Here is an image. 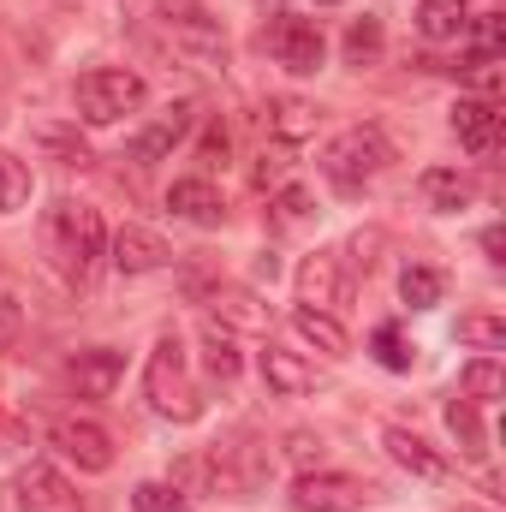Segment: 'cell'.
I'll return each mask as SVG.
<instances>
[{
	"mask_svg": "<svg viewBox=\"0 0 506 512\" xmlns=\"http://www.w3.org/2000/svg\"><path fill=\"white\" fill-rule=\"evenodd\" d=\"M465 30H471V60H501V48H506V18L501 12H483V18H471Z\"/></svg>",
	"mask_w": 506,
	"mask_h": 512,
	"instance_id": "obj_30",
	"label": "cell"
},
{
	"mask_svg": "<svg viewBox=\"0 0 506 512\" xmlns=\"http://www.w3.org/2000/svg\"><path fill=\"white\" fill-rule=\"evenodd\" d=\"M387 161H393V149H387V137L370 131V126L340 131V137L322 149V173H328V185H340V191H364Z\"/></svg>",
	"mask_w": 506,
	"mask_h": 512,
	"instance_id": "obj_5",
	"label": "cell"
},
{
	"mask_svg": "<svg viewBox=\"0 0 506 512\" xmlns=\"http://www.w3.org/2000/svg\"><path fill=\"white\" fill-rule=\"evenodd\" d=\"M131 507L137 512H191V501H185V489H173V483H137V489H131Z\"/></svg>",
	"mask_w": 506,
	"mask_h": 512,
	"instance_id": "obj_31",
	"label": "cell"
},
{
	"mask_svg": "<svg viewBox=\"0 0 506 512\" xmlns=\"http://www.w3.org/2000/svg\"><path fill=\"white\" fill-rule=\"evenodd\" d=\"M18 322H24V310H18V298H12V292H0V346H12V334H18Z\"/></svg>",
	"mask_w": 506,
	"mask_h": 512,
	"instance_id": "obj_36",
	"label": "cell"
},
{
	"mask_svg": "<svg viewBox=\"0 0 506 512\" xmlns=\"http://www.w3.org/2000/svg\"><path fill=\"white\" fill-rule=\"evenodd\" d=\"M268 48H274V60H280L286 72H316V66H322V54H328L322 24H316V18H292V12H280V18H274Z\"/></svg>",
	"mask_w": 506,
	"mask_h": 512,
	"instance_id": "obj_8",
	"label": "cell"
},
{
	"mask_svg": "<svg viewBox=\"0 0 506 512\" xmlns=\"http://www.w3.org/2000/svg\"><path fill=\"white\" fill-rule=\"evenodd\" d=\"M126 376V358L120 352H108V346H96V352H78L72 364H66V382L78 387L84 399H108L114 387Z\"/></svg>",
	"mask_w": 506,
	"mask_h": 512,
	"instance_id": "obj_13",
	"label": "cell"
},
{
	"mask_svg": "<svg viewBox=\"0 0 506 512\" xmlns=\"http://www.w3.org/2000/svg\"><path fill=\"white\" fill-rule=\"evenodd\" d=\"M143 96H149V84H143L131 66H90V72L78 78V114H84L90 126H114V120L137 114Z\"/></svg>",
	"mask_w": 506,
	"mask_h": 512,
	"instance_id": "obj_4",
	"label": "cell"
},
{
	"mask_svg": "<svg viewBox=\"0 0 506 512\" xmlns=\"http://www.w3.org/2000/svg\"><path fill=\"white\" fill-rule=\"evenodd\" d=\"M12 495H18L24 512H84V495H78L54 465H24L18 483H12Z\"/></svg>",
	"mask_w": 506,
	"mask_h": 512,
	"instance_id": "obj_10",
	"label": "cell"
},
{
	"mask_svg": "<svg viewBox=\"0 0 506 512\" xmlns=\"http://www.w3.org/2000/svg\"><path fill=\"white\" fill-rule=\"evenodd\" d=\"M286 453H292V459L310 471V465H322V435H304V429H298V435L286 441Z\"/></svg>",
	"mask_w": 506,
	"mask_h": 512,
	"instance_id": "obj_35",
	"label": "cell"
},
{
	"mask_svg": "<svg viewBox=\"0 0 506 512\" xmlns=\"http://www.w3.org/2000/svg\"><path fill=\"white\" fill-rule=\"evenodd\" d=\"M262 382L274 387V393H286V399H298V393H316V364H304L298 352L268 346L262 352Z\"/></svg>",
	"mask_w": 506,
	"mask_h": 512,
	"instance_id": "obj_18",
	"label": "cell"
},
{
	"mask_svg": "<svg viewBox=\"0 0 506 512\" xmlns=\"http://www.w3.org/2000/svg\"><path fill=\"white\" fill-rule=\"evenodd\" d=\"M48 251H54V262H60L72 280H90L96 262H102V251H108L102 215H96L90 203H54V215H48Z\"/></svg>",
	"mask_w": 506,
	"mask_h": 512,
	"instance_id": "obj_2",
	"label": "cell"
},
{
	"mask_svg": "<svg viewBox=\"0 0 506 512\" xmlns=\"http://www.w3.org/2000/svg\"><path fill=\"white\" fill-rule=\"evenodd\" d=\"M167 245L149 233V227H120L114 233V268L120 274H155V268H167Z\"/></svg>",
	"mask_w": 506,
	"mask_h": 512,
	"instance_id": "obj_15",
	"label": "cell"
},
{
	"mask_svg": "<svg viewBox=\"0 0 506 512\" xmlns=\"http://www.w3.org/2000/svg\"><path fill=\"white\" fill-rule=\"evenodd\" d=\"M292 507L298 512H358L364 507V483L358 477H346V471H304L298 483H292Z\"/></svg>",
	"mask_w": 506,
	"mask_h": 512,
	"instance_id": "obj_7",
	"label": "cell"
},
{
	"mask_svg": "<svg viewBox=\"0 0 506 512\" xmlns=\"http://www.w3.org/2000/svg\"><path fill=\"white\" fill-rule=\"evenodd\" d=\"M203 155H209V161H215V155H227V131H221V126L209 131V143H203Z\"/></svg>",
	"mask_w": 506,
	"mask_h": 512,
	"instance_id": "obj_38",
	"label": "cell"
},
{
	"mask_svg": "<svg viewBox=\"0 0 506 512\" xmlns=\"http://www.w3.org/2000/svg\"><path fill=\"white\" fill-rule=\"evenodd\" d=\"M298 298L310 310H334L340 304V256L334 251H316L304 268H298Z\"/></svg>",
	"mask_w": 506,
	"mask_h": 512,
	"instance_id": "obj_17",
	"label": "cell"
},
{
	"mask_svg": "<svg viewBox=\"0 0 506 512\" xmlns=\"http://www.w3.org/2000/svg\"><path fill=\"white\" fill-rule=\"evenodd\" d=\"M453 131H459V143H465L471 155H495V149H501V108H495L489 96H465V102L453 108Z\"/></svg>",
	"mask_w": 506,
	"mask_h": 512,
	"instance_id": "obj_11",
	"label": "cell"
},
{
	"mask_svg": "<svg viewBox=\"0 0 506 512\" xmlns=\"http://www.w3.org/2000/svg\"><path fill=\"white\" fill-rule=\"evenodd\" d=\"M161 30L173 36V48H179L191 66H203V72H221V66H227V30H221V18H209L197 0H161Z\"/></svg>",
	"mask_w": 506,
	"mask_h": 512,
	"instance_id": "obj_3",
	"label": "cell"
},
{
	"mask_svg": "<svg viewBox=\"0 0 506 512\" xmlns=\"http://www.w3.org/2000/svg\"><path fill=\"white\" fill-rule=\"evenodd\" d=\"M215 322L221 328H251V334H262L268 328V304H256L251 292H215Z\"/></svg>",
	"mask_w": 506,
	"mask_h": 512,
	"instance_id": "obj_24",
	"label": "cell"
},
{
	"mask_svg": "<svg viewBox=\"0 0 506 512\" xmlns=\"http://www.w3.org/2000/svg\"><path fill=\"white\" fill-rule=\"evenodd\" d=\"M316 120H322V108L304 102V96H274V102H268V131H274L280 143H304V137H316Z\"/></svg>",
	"mask_w": 506,
	"mask_h": 512,
	"instance_id": "obj_19",
	"label": "cell"
},
{
	"mask_svg": "<svg viewBox=\"0 0 506 512\" xmlns=\"http://www.w3.org/2000/svg\"><path fill=\"white\" fill-rule=\"evenodd\" d=\"M376 358H381V370H411V346H405V334L393 328V322H381L376 328Z\"/></svg>",
	"mask_w": 506,
	"mask_h": 512,
	"instance_id": "obj_33",
	"label": "cell"
},
{
	"mask_svg": "<svg viewBox=\"0 0 506 512\" xmlns=\"http://www.w3.org/2000/svg\"><path fill=\"white\" fill-rule=\"evenodd\" d=\"M399 292H405V304H411V310H429V304H441V292H447V274H441V268H405Z\"/></svg>",
	"mask_w": 506,
	"mask_h": 512,
	"instance_id": "obj_29",
	"label": "cell"
},
{
	"mask_svg": "<svg viewBox=\"0 0 506 512\" xmlns=\"http://www.w3.org/2000/svg\"><path fill=\"white\" fill-rule=\"evenodd\" d=\"M381 441H387L393 465H405L411 477H423V483H441V477H447V459H441V453H435L423 435H411V429H387Z\"/></svg>",
	"mask_w": 506,
	"mask_h": 512,
	"instance_id": "obj_16",
	"label": "cell"
},
{
	"mask_svg": "<svg viewBox=\"0 0 506 512\" xmlns=\"http://www.w3.org/2000/svg\"><path fill=\"white\" fill-rule=\"evenodd\" d=\"M459 387H465V399H471V405H489V399H501V393H506V376H501V364H495V358H477V364H465Z\"/></svg>",
	"mask_w": 506,
	"mask_h": 512,
	"instance_id": "obj_28",
	"label": "cell"
},
{
	"mask_svg": "<svg viewBox=\"0 0 506 512\" xmlns=\"http://www.w3.org/2000/svg\"><path fill=\"white\" fill-rule=\"evenodd\" d=\"M459 340L477 346V352H501L506 346V322H495V316H459Z\"/></svg>",
	"mask_w": 506,
	"mask_h": 512,
	"instance_id": "obj_32",
	"label": "cell"
},
{
	"mask_svg": "<svg viewBox=\"0 0 506 512\" xmlns=\"http://www.w3.org/2000/svg\"><path fill=\"white\" fill-rule=\"evenodd\" d=\"M167 209H173L179 221H191V227H221V221H227V203H221V191H215L209 179H179V185L167 191Z\"/></svg>",
	"mask_w": 506,
	"mask_h": 512,
	"instance_id": "obj_14",
	"label": "cell"
},
{
	"mask_svg": "<svg viewBox=\"0 0 506 512\" xmlns=\"http://www.w3.org/2000/svg\"><path fill=\"white\" fill-rule=\"evenodd\" d=\"M203 370H209L215 382H233V376H239V346H233V334H227L215 316L203 322Z\"/></svg>",
	"mask_w": 506,
	"mask_h": 512,
	"instance_id": "obj_23",
	"label": "cell"
},
{
	"mask_svg": "<svg viewBox=\"0 0 506 512\" xmlns=\"http://www.w3.org/2000/svg\"><path fill=\"white\" fill-rule=\"evenodd\" d=\"M143 399H149L155 417H167V423H197V417H203V393L185 376V346H179V334H161V340H155L149 370H143Z\"/></svg>",
	"mask_w": 506,
	"mask_h": 512,
	"instance_id": "obj_1",
	"label": "cell"
},
{
	"mask_svg": "<svg viewBox=\"0 0 506 512\" xmlns=\"http://www.w3.org/2000/svg\"><path fill=\"white\" fill-rule=\"evenodd\" d=\"M24 203H30V167L12 149H0V215H18Z\"/></svg>",
	"mask_w": 506,
	"mask_h": 512,
	"instance_id": "obj_27",
	"label": "cell"
},
{
	"mask_svg": "<svg viewBox=\"0 0 506 512\" xmlns=\"http://www.w3.org/2000/svg\"><path fill=\"white\" fill-rule=\"evenodd\" d=\"M381 48H387L381 18H352V30H346V66H376Z\"/></svg>",
	"mask_w": 506,
	"mask_h": 512,
	"instance_id": "obj_26",
	"label": "cell"
},
{
	"mask_svg": "<svg viewBox=\"0 0 506 512\" xmlns=\"http://www.w3.org/2000/svg\"><path fill=\"white\" fill-rule=\"evenodd\" d=\"M483 251H489V262H501V251H506L501 227H489V233H483Z\"/></svg>",
	"mask_w": 506,
	"mask_h": 512,
	"instance_id": "obj_37",
	"label": "cell"
},
{
	"mask_svg": "<svg viewBox=\"0 0 506 512\" xmlns=\"http://www.w3.org/2000/svg\"><path fill=\"white\" fill-rule=\"evenodd\" d=\"M447 429H453V441H459L465 459H483V453H489V447H483V417H477L471 399H453V405H447Z\"/></svg>",
	"mask_w": 506,
	"mask_h": 512,
	"instance_id": "obj_25",
	"label": "cell"
},
{
	"mask_svg": "<svg viewBox=\"0 0 506 512\" xmlns=\"http://www.w3.org/2000/svg\"><path fill=\"white\" fill-rule=\"evenodd\" d=\"M48 441H54L78 471H90V477H102V471L114 465V441H108V429L90 423V417H60V423L48 429Z\"/></svg>",
	"mask_w": 506,
	"mask_h": 512,
	"instance_id": "obj_9",
	"label": "cell"
},
{
	"mask_svg": "<svg viewBox=\"0 0 506 512\" xmlns=\"http://www.w3.org/2000/svg\"><path fill=\"white\" fill-rule=\"evenodd\" d=\"M268 471H274V459H268V447H256V441H227V447H215V459H209V477L227 489V495H256L262 483H268Z\"/></svg>",
	"mask_w": 506,
	"mask_h": 512,
	"instance_id": "obj_6",
	"label": "cell"
},
{
	"mask_svg": "<svg viewBox=\"0 0 506 512\" xmlns=\"http://www.w3.org/2000/svg\"><path fill=\"white\" fill-rule=\"evenodd\" d=\"M292 328H298V340H304V346H316V352H328V358H346V346H352V340H346V328H340L328 310H310V304H304V310H292Z\"/></svg>",
	"mask_w": 506,
	"mask_h": 512,
	"instance_id": "obj_22",
	"label": "cell"
},
{
	"mask_svg": "<svg viewBox=\"0 0 506 512\" xmlns=\"http://www.w3.org/2000/svg\"><path fill=\"white\" fill-rule=\"evenodd\" d=\"M274 215H280V221H304V215H310V191H304V185H286V191L274 197Z\"/></svg>",
	"mask_w": 506,
	"mask_h": 512,
	"instance_id": "obj_34",
	"label": "cell"
},
{
	"mask_svg": "<svg viewBox=\"0 0 506 512\" xmlns=\"http://www.w3.org/2000/svg\"><path fill=\"white\" fill-rule=\"evenodd\" d=\"M465 24H471V0H423L417 6V30L429 42H459Z\"/></svg>",
	"mask_w": 506,
	"mask_h": 512,
	"instance_id": "obj_20",
	"label": "cell"
},
{
	"mask_svg": "<svg viewBox=\"0 0 506 512\" xmlns=\"http://www.w3.org/2000/svg\"><path fill=\"white\" fill-rule=\"evenodd\" d=\"M423 197H429L441 215H459V209L477 203V185H471L465 173H453V167H429V173H423Z\"/></svg>",
	"mask_w": 506,
	"mask_h": 512,
	"instance_id": "obj_21",
	"label": "cell"
},
{
	"mask_svg": "<svg viewBox=\"0 0 506 512\" xmlns=\"http://www.w3.org/2000/svg\"><path fill=\"white\" fill-rule=\"evenodd\" d=\"M191 120H197V108H191V102H173V108H167V114H161L155 126L131 137V161H143V167H149V161L173 155V149L185 143V131H191Z\"/></svg>",
	"mask_w": 506,
	"mask_h": 512,
	"instance_id": "obj_12",
	"label": "cell"
}]
</instances>
